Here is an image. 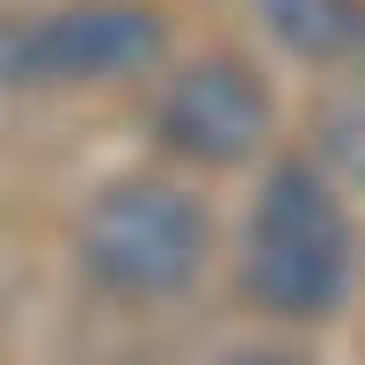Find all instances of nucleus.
I'll list each match as a JSON object with an SVG mask.
<instances>
[{
	"label": "nucleus",
	"mask_w": 365,
	"mask_h": 365,
	"mask_svg": "<svg viewBox=\"0 0 365 365\" xmlns=\"http://www.w3.org/2000/svg\"><path fill=\"white\" fill-rule=\"evenodd\" d=\"M168 44V29L154 8H66L29 29L0 37V81L29 88H73V81H110L154 66Z\"/></svg>",
	"instance_id": "3"
},
{
	"label": "nucleus",
	"mask_w": 365,
	"mask_h": 365,
	"mask_svg": "<svg viewBox=\"0 0 365 365\" xmlns=\"http://www.w3.org/2000/svg\"><path fill=\"white\" fill-rule=\"evenodd\" d=\"M241 285L278 322H329L351 292V220L314 161H278L241 234Z\"/></svg>",
	"instance_id": "1"
},
{
	"label": "nucleus",
	"mask_w": 365,
	"mask_h": 365,
	"mask_svg": "<svg viewBox=\"0 0 365 365\" xmlns=\"http://www.w3.org/2000/svg\"><path fill=\"white\" fill-rule=\"evenodd\" d=\"M314 132H322V154L336 161L351 182H365V81H344L336 96L322 103Z\"/></svg>",
	"instance_id": "6"
},
{
	"label": "nucleus",
	"mask_w": 365,
	"mask_h": 365,
	"mask_svg": "<svg viewBox=\"0 0 365 365\" xmlns=\"http://www.w3.org/2000/svg\"><path fill=\"white\" fill-rule=\"evenodd\" d=\"M256 15L270 22V37L285 51L314 58V66L365 51V0H256Z\"/></svg>",
	"instance_id": "5"
},
{
	"label": "nucleus",
	"mask_w": 365,
	"mask_h": 365,
	"mask_svg": "<svg viewBox=\"0 0 365 365\" xmlns=\"http://www.w3.org/2000/svg\"><path fill=\"white\" fill-rule=\"evenodd\" d=\"M161 146L205 168H234L270 139V88L241 58H205L161 96Z\"/></svg>",
	"instance_id": "4"
},
{
	"label": "nucleus",
	"mask_w": 365,
	"mask_h": 365,
	"mask_svg": "<svg viewBox=\"0 0 365 365\" xmlns=\"http://www.w3.org/2000/svg\"><path fill=\"white\" fill-rule=\"evenodd\" d=\"M212 220L175 182L132 175L81 212V270L117 299H168L205 270Z\"/></svg>",
	"instance_id": "2"
}]
</instances>
